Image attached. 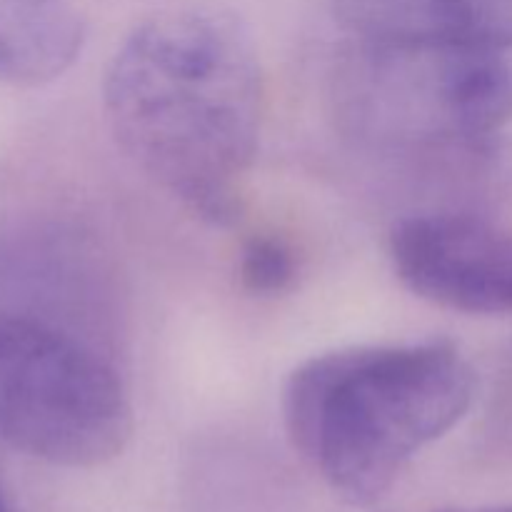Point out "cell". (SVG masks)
<instances>
[{
	"label": "cell",
	"mask_w": 512,
	"mask_h": 512,
	"mask_svg": "<svg viewBox=\"0 0 512 512\" xmlns=\"http://www.w3.org/2000/svg\"><path fill=\"white\" fill-rule=\"evenodd\" d=\"M105 115L170 195L215 225L238 220L263 120V73L238 13L180 3L135 25L105 75Z\"/></svg>",
	"instance_id": "1"
},
{
	"label": "cell",
	"mask_w": 512,
	"mask_h": 512,
	"mask_svg": "<svg viewBox=\"0 0 512 512\" xmlns=\"http://www.w3.org/2000/svg\"><path fill=\"white\" fill-rule=\"evenodd\" d=\"M475 373L448 340L315 355L290 373V443L340 500H383L405 465L468 413Z\"/></svg>",
	"instance_id": "2"
},
{
	"label": "cell",
	"mask_w": 512,
	"mask_h": 512,
	"mask_svg": "<svg viewBox=\"0 0 512 512\" xmlns=\"http://www.w3.org/2000/svg\"><path fill=\"white\" fill-rule=\"evenodd\" d=\"M345 138L385 153H438L512 118V45L355 38L330 70Z\"/></svg>",
	"instance_id": "3"
},
{
	"label": "cell",
	"mask_w": 512,
	"mask_h": 512,
	"mask_svg": "<svg viewBox=\"0 0 512 512\" xmlns=\"http://www.w3.org/2000/svg\"><path fill=\"white\" fill-rule=\"evenodd\" d=\"M130 433L128 393L105 360L0 310V443L63 468H95L118 458Z\"/></svg>",
	"instance_id": "4"
},
{
	"label": "cell",
	"mask_w": 512,
	"mask_h": 512,
	"mask_svg": "<svg viewBox=\"0 0 512 512\" xmlns=\"http://www.w3.org/2000/svg\"><path fill=\"white\" fill-rule=\"evenodd\" d=\"M395 275L418 298L473 315L512 313V233L468 210L400 218L390 230Z\"/></svg>",
	"instance_id": "5"
},
{
	"label": "cell",
	"mask_w": 512,
	"mask_h": 512,
	"mask_svg": "<svg viewBox=\"0 0 512 512\" xmlns=\"http://www.w3.org/2000/svg\"><path fill=\"white\" fill-rule=\"evenodd\" d=\"M355 38L512 45V0H333Z\"/></svg>",
	"instance_id": "6"
},
{
	"label": "cell",
	"mask_w": 512,
	"mask_h": 512,
	"mask_svg": "<svg viewBox=\"0 0 512 512\" xmlns=\"http://www.w3.org/2000/svg\"><path fill=\"white\" fill-rule=\"evenodd\" d=\"M85 45L68 0H0V83L38 88L65 73Z\"/></svg>",
	"instance_id": "7"
},
{
	"label": "cell",
	"mask_w": 512,
	"mask_h": 512,
	"mask_svg": "<svg viewBox=\"0 0 512 512\" xmlns=\"http://www.w3.org/2000/svg\"><path fill=\"white\" fill-rule=\"evenodd\" d=\"M295 278L293 250L273 235H253L240 253V280L258 295L283 293Z\"/></svg>",
	"instance_id": "8"
},
{
	"label": "cell",
	"mask_w": 512,
	"mask_h": 512,
	"mask_svg": "<svg viewBox=\"0 0 512 512\" xmlns=\"http://www.w3.org/2000/svg\"><path fill=\"white\" fill-rule=\"evenodd\" d=\"M433 512H512V503L500 505H458V508H438Z\"/></svg>",
	"instance_id": "9"
},
{
	"label": "cell",
	"mask_w": 512,
	"mask_h": 512,
	"mask_svg": "<svg viewBox=\"0 0 512 512\" xmlns=\"http://www.w3.org/2000/svg\"><path fill=\"white\" fill-rule=\"evenodd\" d=\"M0 512H13V510H10L8 500H5V495H3V493H0Z\"/></svg>",
	"instance_id": "10"
}]
</instances>
